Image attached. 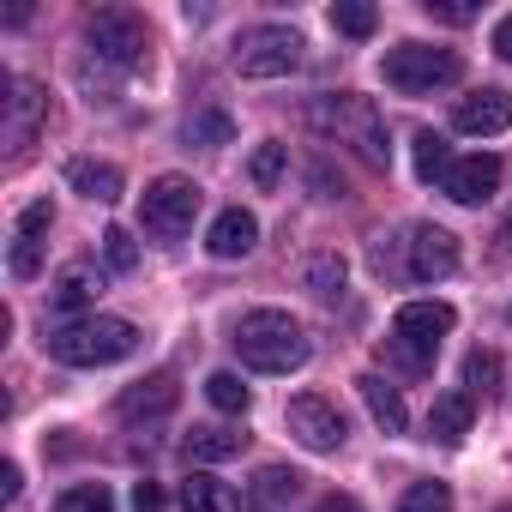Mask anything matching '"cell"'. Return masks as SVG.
Segmentation results:
<instances>
[{
    "instance_id": "6da1fadb",
    "label": "cell",
    "mask_w": 512,
    "mask_h": 512,
    "mask_svg": "<svg viewBox=\"0 0 512 512\" xmlns=\"http://www.w3.org/2000/svg\"><path fill=\"white\" fill-rule=\"evenodd\" d=\"M308 332L284 314V308H253V314H241V326H235V356L253 368V374H296L302 362H308Z\"/></svg>"
},
{
    "instance_id": "7a4b0ae2",
    "label": "cell",
    "mask_w": 512,
    "mask_h": 512,
    "mask_svg": "<svg viewBox=\"0 0 512 512\" xmlns=\"http://www.w3.org/2000/svg\"><path fill=\"white\" fill-rule=\"evenodd\" d=\"M43 350L67 368H109V362H127L139 350V326L133 320H115V314H85V320H67L43 338Z\"/></svg>"
},
{
    "instance_id": "3957f363",
    "label": "cell",
    "mask_w": 512,
    "mask_h": 512,
    "mask_svg": "<svg viewBox=\"0 0 512 512\" xmlns=\"http://www.w3.org/2000/svg\"><path fill=\"white\" fill-rule=\"evenodd\" d=\"M314 121H320L338 145H350L368 169H386V163H392V133H386V121H380V109H374L368 97H350V91L320 97V103H314Z\"/></svg>"
},
{
    "instance_id": "277c9868",
    "label": "cell",
    "mask_w": 512,
    "mask_h": 512,
    "mask_svg": "<svg viewBox=\"0 0 512 512\" xmlns=\"http://www.w3.org/2000/svg\"><path fill=\"white\" fill-rule=\"evenodd\" d=\"M380 79L404 97H428V91H446L464 79V55L440 49V43H398V49H386Z\"/></svg>"
},
{
    "instance_id": "5b68a950",
    "label": "cell",
    "mask_w": 512,
    "mask_h": 512,
    "mask_svg": "<svg viewBox=\"0 0 512 512\" xmlns=\"http://www.w3.org/2000/svg\"><path fill=\"white\" fill-rule=\"evenodd\" d=\"M452 326H458V314H452L446 302H404V308L392 314V338H386V350H392L398 368L422 374V368H434L440 338H446Z\"/></svg>"
},
{
    "instance_id": "8992f818",
    "label": "cell",
    "mask_w": 512,
    "mask_h": 512,
    "mask_svg": "<svg viewBox=\"0 0 512 512\" xmlns=\"http://www.w3.org/2000/svg\"><path fill=\"white\" fill-rule=\"evenodd\" d=\"M302 31H290V25H253V31H241V43H235V73L241 79H290L296 67H302Z\"/></svg>"
},
{
    "instance_id": "52a82bcc",
    "label": "cell",
    "mask_w": 512,
    "mask_h": 512,
    "mask_svg": "<svg viewBox=\"0 0 512 512\" xmlns=\"http://www.w3.org/2000/svg\"><path fill=\"white\" fill-rule=\"evenodd\" d=\"M199 199H205V193H199L187 175H157V181L145 187V199H139V223H145V235H157V241L187 235L193 217H199Z\"/></svg>"
},
{
    "instance_id": "ba28073f",
    "label": "cell",
    "mask_w": 512,
    "mask_h": 512,
    "mask_svg": "<svg viewBox=\"0 0 512 512\" xmlns=\"http://www.w3.org/2000/svg\"><path fill=\"white\" fill-rule=\"evenodd\" d=\"M91 55L97 61H109V67H145V55H151V37H145V19L139 13H127V7H103L97 19H91Z\"/></svg>"
},
{
    "instance_id": "9c48e42d",
    "label": "cell",
    "mask_w": 512,
    "mask_h": 512,
    "mask_svg": "<svg viewBox=\"0 0 512 512\" xmlns=\"http://www.w3.org/2000/svg\"><path fill=\"white\" fill-rule=\"evenodd\" d=\"M284 422H290V434H296L308 452H344V440H350V422H344V410H338L332 398H320V392H302V398H290Z\"/></svg>"
},
{
    "instance_id": "30bf717a",
    "label": "cell",
    "mask_w": 512,
    "mask_h": 512,
    "mask_svg": "<svg viewBox=\"0 0 512 512\" xmlns=\"http://www.w3.org/2000/svg\"><path fill=\"white\" fill-rule=\"evenodd\" d=\"M458 272V235L440 223H416L404 241V278L410 284H440Z\"/></svg>"
},
{
    "instance_id": "8fae6325",
    "label": "cell",
    "mask_w": 512,
    "mask_h": 512,
    "mask_svg": "<svg viewBox=\"0 0 512 512\" xmlns=\"http://www.w3.org/2000/svg\"><path fill=\"white\" fill-rule=\"evenodd\" d=\"M452 127L470 133V139H494V133H506V127H512V91H500V85L470 91V97L452 109Z\"/></svg>"
},
{
    "instance_id": "7c38bea8",
    "label": "cell",
    "mask_w": 512,
    "mask_h": 512,
    "mask_svg": "<svg viewBox=\"0 0 512 512\" xmlns=\"http://www.w3.org/2000/svg\"><path fill=\"white\" fill-rule=\"evenodd\" d=\"M440 187H446V199H458V205H482V199L500 193V157H464V163L446 169Z\"/></svg>"
},
{
    "instance_id": "4fadbf2b",
    "label": "cell",
    "mask_w": 512,
    "mask_h": 512,
    "mask_svg": "<svg viewBox=\"0 0 512 512\" xmlns=\"http://www.w3.org/2000/svg\"><path fill=\"white\" fill-rule=\"evenodd\" d=\"M253 241H260V217L241 211V205L217 211V223H211V235H205L211 260H241V253H253Z\"/></svg>"
},
{
    "instance_id": "5bb4252c",
    "label": "cell",
    "mask_w": 512,
    "mask_h": 512,
    "mask_svg": "<svg viewBox=\"0 0 512 512\" xmlns=\"http://www.w3.org/2000/svg\"><path fill=\"white\" fill-rule=\"evenodd\" d=\"M67 187L85 193L91 205H115L121 199V169L115 163H97V157H73L67 163Z\"/></svg>"
},
{
    "instance_id": "9a60e30c",
    "label": "cell",
    "mask_w": 512,
    "mask_h": 512,
    "mask_svg": "<svg viewBox=\"0 0 512 512\" xmlns=\"http://www.w3.org/2000/svg\"><path fill=\"white\" fill-rule=\"evenodd\" d=\"M470 422H476V398H470V392H446V398H434V410H428V440L458 446V440L470 434Z\"/></svg>"
},
{
    "instance_id": "2e32d148",
    "label": "cell",
    "mask_w": 512,
    "mask_h": 512,
    "mask_svg": "<svg viewBox=\"0 0 512 512\" xmlns=\"http://www.w3.org/2000/svg\"><path fill=\"white\" fill-rule=\"evenodd\" d=\"M296 494H302V476H296L290 464H266L260 476L247 482V506H253V512H284Z\"/></svg>"
},
{
    "instance_id": "e0dca14e",
    "label": "cell",
    "mask_w": 512,
    "mask_h": 512,
    "mask_svg": "<svg viewBox=\"0 0 512 512\" xmlns=\"http://www.w3.org/2000/svg\"><path fill=\"white\" fill-rule=\"evenodd\" d=\"M356 392H362L368 416H374L386 434H404V428H410V410H404V398H398V386H392V380H380V374H362V380H356Z\"/></svg>"
},
{
    "instance_id": "ac0fdd59",
    "label": "cell",
    "mask_w": 512,
    "mask_h": 512,
    "mask_svg": "<svg viewBox=\"0 0 512 512\" xmlns=\"http://www.w3.org/2000/svg\"><path fill=\"white\" fill-rule=\"evenodd\" d=\"M181 512H241V494H235L223 476L193 470V476L181 482Z\"/></svg>"
},
{
    "instance_id": "d6986e66",
    "label": "cell",
    "mask_w": 512,
    "mask_h": 512,
    "mask_svg": "<svg viewBox=\"0 0 512 512\" xmlns=\"http://www.w3.org/2000/svg\"><path fill=\"white\" fill-rule=\"evenodd\" d=\"M175 398H181L175 374H151V380H139L133 392H121V416H127V422H139V416H163V410H175Z\"/></svg>"
},
{
    "instance_id": "ffe728a7",
    "label": "cell",
    "mask_w": 512,
    "mask_h": 512,
    "mask_svg": "<svg viewBox=\"0 0 512 512\" xmlns=\"http://www.w3.org/2000/svg\"><path fill=\"white\" fill-rule=\"evenodd\" d=\"M103 296V272L97 266H67L61 278H55V290H49V302L61 308V314H79V308H91Z\"/></svg>"
},
{
    "instance_id": "44dd1931",
    "label": "cell",
    "mask_w": 512,
    "mask_h": 512,
    "mask_svg": "<svg viewBox=\"0 0 512 512\" xmlns=\"http://www.w3.org/2000/svg\"><path fill=\"white\" fill-rule=\"evenodd\" d=\"M7 109H13V115H7V145L19 151V145H31V133H37V121H43V91L19 79L13 97H7Z\"/></svg>"
},
{
    "instance_id": "7402d4cb",
    "label": "cell",
    "mask_w": 512,
    "mask_h": 512,
    "mask_svg": "<svg viewBox=\"0 0 512 512\" xmlns=\"http://www.w3.org/2000/svg\"><path fill=\"white\" fill-rule=\"evenodd\" d=\"M247 446V434H235V428H193L187 434V452L199 458V464H223V458H235Z\"/></svg>"
},
{
    "instance_id": "603a6c76",
    "label": "cell",
    "mask_w": 512,
    "mask_h": 512,
    "mask_svg": "<svg viewBox=\"0 0 512 512\" xmlns=\"http://www.w3.org/2000/svg\"><path fill=\"white\" fill-rule=\"evenodd\" d=\"M302 278H308V290H314L320 302H338V296H344V278H350V266H344V253H314Z\"/></svg>"
},
{
    "instance_id": "cb8c5ba5",
    "label": "cell",
    "mask_w": 512,
    "mask_h": 512,
    "mask_svg": "<svg viewBox=\"0 0 512 512\" xmlns=\"http://www.w3.org/2000/svg\"><path fill=\"white\" fill-rule=\"evenodd\" d=\"M205 398H211L223 416H247V410H253V392H247L241 374H229V368H217V374L205 380Z\"/></svg>"
},
{
    "instance_id": "d4e9b609",
    "label": "cell",
    "mask_w": 512,
    "mask_h": 512,
    "mask_svg": "<svg viewBox=\"0 0 512 512\" xmlns=\"http://www.w3.org/2000/svg\"><path fill=\"white\" fill-rule=\"evenodd\" d=\"M284 169H290V145H278V139H266L260 151H253V163H247V175H253V187H260V193H272L284 181Z\"/></svg>"
},
{
    "instance_id": "484cf974",
    "label": "cell",
    "mask_w": 512,
    "mask_h": 512,
    "mask_svg": "<svg viewBox=\"0 0 512 512\" xmlns=\"http://www.w3.org/2000/svg\"><path fill=\"white\" fill-rule=\"evenodd\" d=\"M410 145H416V181H446V169H452L446 139H440V133H416Z\"/></svg>"
},
{
    "instance_id": "4316f807",
    "label": "cell",
    "mask_w": 512,
    "mask_h": 512,
    "mask_svg": "<svg viewBox=\"0 0 512 512\" xmlns=\"http://www.w3.org/2000/svg\"><path fill=\"white\" fill-rule=\"evenodd\" d=\"M374 25H380V13L368 0H338L332 7V31H344V37H374Z\"/></svg>"
},
{
    "instance_id": "83f0119b",
    "label": "cell",
    "mask_w": 512,
    "mask_h": 512,
    "mask_svg": "<svg viewBox=\"0 0 512 512\" xmlns=\"http://www.w3.org/2000/svg\"><path fill=\"white\" fill-rule=\"evenodd\" d=\"M235 127L223 109H205V115H187V145H229Z\"/></svg>"
},
{
    "instance_id": "f1b7e54d",
    "label": "cell",
    "mask_w": 512,
    "mask_h": 512,
    "mask_svg": "<svg viewBox=\"0 0 512 512\" xmlns=\"http://www.w3.org/2000/svg\"><path fill=\"white\" fill-rule=\"evenodd\" d=\"M55 512H115V494L103 482H79V488H67L55 500Z\"/></svg>"
},
{
    "instance_id": "f546056e",
    "label": "cell",
    "mask_w": 512,
    "mask_h": 512,
    "mask_svg": "<svg viewBox=\"0 0 512 512\" xmlns=\"http://www.w3.org/2000/svg\"><path fill=\"white\" fill-rule=\"evenodd\" d=\"M398 512H452V488L446 482H410Z\"/></svg>"
},
{
    "instance_id": "4dcf8cb0",
    "label": "cell",
    "mask_w": 512,
    "mask_h": 512,
    "mask_svg": "<svg viewBox=\"0 0 512 512\" xmlns=\"http://www.w3.org/2000/svg\"><path fill=\"white\" fill-rule=\"evenodd\" d=\"M494 380H500V356H494V350H470V356H464V386H470V398H476V392L488 398Z\"/></svg>"
},
{
    "instance_id": "1f68e13d",
    "label": "cell",
    "mask_w": 512,
    "mask_h": 512,
    "mask_svg": "<svg viewBox=\"0 0 512 512\" xmlns=\"http://www.w3.org/2000/svg\"><path fill=\"white\" fill-rule=\"evenodd\" d=\"M103 253H109L115 272H133V266H139V241H133L127 229H109V235H103Z\"/></svg>"
},
{
    "instance_id": "d6a6232c",
    "label": "cell",
    "mask_w": 512,
    "mask_h": 512,
    "mask_svg": "<svg viewBox=\"0 0 512 512\" xmlns=\"http://www.w3.org/2000/svg\"><path fill=\"white\" fill-rule=\"evenodd\" d=\"M49 223H55V211H49V199H37V205H25V211H19V235H25V241H37V235H43Z\"/></svg>"
},
{
    "instance_id": "836d02e7",
    "label": "cell",
    "mask_w": 512,
    "mask_h": 512,
    "mask_svg": "<svg viewBox=\"0 0 512 512\" xmlns=\"http://www.w3.org/2000/svg\"><path fill=\"white\" fill-rule=\"evenodd\" d=\"M43 272V253H37V241H13V278H37Z\"/></svg>"
},
{
    "instance_id": "e575fe53",
    "label": "cell",
    "mask_w": 512,
    "mask_h": 512,
    "mask_svg": "<svg viewBox=\"0 0 512 512\" xmlns=\"http://www.w3.org/2000/svg\"><path fill=\"white\" fill-rule=\"evenodd\" d=\"M422 7H428L434 19H446V25H470V19H476L470 0H422Z\"/></svg>"
},
{
    "instance_id": "d590c367",
    "label": "cell",
    "mask_w": 512,
    "mask_h": 512,
    "mask_svg": "<svg viewBox=\"0 0 512 512\" xmlns=\"http://www.w3.org/2000/svg\"><path fill=\"white\" fill-rule=\"evenodd\" d=\"M19 488H25L19 464H0V500H19Z\"/></svg>"
},
{
    "instance_id": "8d00e7d4",
    "label": "cell",
    "mask_w": 512,
    "mask_h": 512,
    "mask_svg": "<svg viewBox=\"0 0 512 512\" xmlns=\"http://www.w3.org/2000/svg\"><path fill=\"white\" fill-rule=\"evenodd\" d=\"M157 500H163L157 482H133V506H139V512H157Z\"/></svg>"
},
{
    "instance_id": "74e56055",
    "label": "cell",
    "mask_w": 512,
    "mask_h": 512,
    "mask_svg": "<svg viewBox=\"0 0 512 512\" xmlns=\"http://www.w3.org/2000/svg\"><path fill=\"white\" fill-rule=\"evenodd\" d=\"M494 55H500V61H512V13L494 25Z\"/></svg>"
},
{
    "instance_id": "f35d334b",
    "label": "cell",
    "mask_w": 512,
    "mask_h": 512,
    "mask_svg": "<svg viewBox=\"0 0 512 512\" xmlns=\"http://www.w3.org/2000/svg\"><path fill=\"white\" fill-rule=\"evenodd\" d=\"M314 512H362V500H350V494H326Z\"/></svg>"
},
{
    "instance_id": "ab89813d",
    "label": "cell",
    "mask_w": 512,
    "mask_h": 512,
    "mask_svg": "<svg viewBox=\"0 0 512 512\" xmlns=\"http://www.w3.org/2000/svg\"><path fill=\"white\" fill-rule=\"evenodd\" d=\"M506 241H512V217H506Z\"/></svg>"
},
{
    "instance_id": "60d3db41",
    "label": "cell",
    "mask_w": 512,
    "mask_h": 512,
    "mask_svg": "<svg viewBox=\"0 0 512 512\" xmlns=\"http://www.w3.org/2000/svg\"><path fill=\"white\" fill-rule=\"evenodd\" d=\"M506 512H512V506H506Z\"/></svg>"
}]
</instances>
